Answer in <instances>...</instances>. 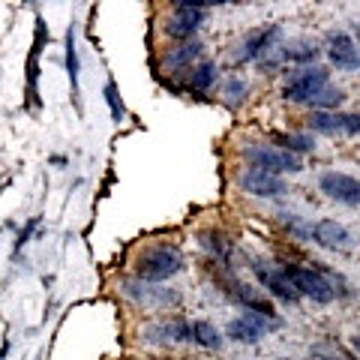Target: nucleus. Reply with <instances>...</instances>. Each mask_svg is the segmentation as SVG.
Masks as SVG:
<instances>
[{"mask_svg":"<svg viewBox=\"0 0 360 360\" xmlns=\"http://www.w3.org/2000/svg\"><path fill=\"white\" fill-rule=\"evenodd\" d=\"M252 274L258 279V285H262L267 295H274L276 300L283 303H297L300 295L295 291V285L288 283L285 276V267H274V264H264V262H252Z\"/></svg>","mask_w":360,"mask_h":360,"instance_id":"11","label":"nucleus"},{"mask_svg":"<svg viewBox=\"0 0 360 360\" xmlns=\"http://www.w3.org/2000/svg\"><path fill=\"white\" fill-rule=\"evenodd\" d=\"M330 72L324 66H297V70H288L285 84H283V99L285 103H303L319 94L321 87H328Z\"/></svg>","mask_w":360,"mask_h":360,"instance_id":"4","label":"nucleus"},{"mask_svg":"<svg viewBox=\"0 0 360 360\" xmlns=\"http://www.w3.org/2000/svg\"><path fill=\"white\" fill-rule=\"evenodd\" d=\"M193 342L201 348H210V352H219L222 348V333L217 330V324L210 321H193Z\"/></svg>","mask_w":360,"mask_h":360,"instance_id":"22","label":"nucleus"},{"mask_svg":"<svg viewBox=\"0 0 360 360\" xmlns=\"http://www.w3.org/2000/svg\"><path fill=\"white\" fill-rule=\"evenodd\" d=\"M307 123L319 135H360V115L352 111H312Z\"/></svg>","mask_w":360,"mask_h":360,"instance_id":"12","label":"nucleus"},{"mask_svg":"<svg viewBox=\"0 0 360 360\" xmlns=\"http://www.w3.org/2000/svg\"><path fill=\"white\" fill-rule=\"evenodd\" d=\"M144 342L150 345H174V342H193V321L172 315V319H160L144 328Z\"/></svg>","mask_w":360,"mask_h":360,"instance_id":"10","label":"nucleus"},{"mask_svg":"<svg viewBox=\"0 0 360 360\" xmlns=\"http://www.w3.org/2000/svg\"><path fill=\"white\" fill-rule=\"evenodd\" d=\"M217 75H219L217 63L201 60L186 72V90H193V94H205V90H210L213 84H217Z\"/></svg>","mask_w":360,"mask_h":360,"instance_id":"21","label":"nucleus"},{"mask_svg":"<svg viewBox=\"0 0 360 360\" xmlns=\"http://www.w3.org/2000/svg\"><path fill=\"white\" fill-rule=\"evenodd\" d=\"M319 193H324V198L336 201V205L357 207L360 205V180L345 172H324L319 177Z\"/></svg>","mask_w":360,"mask_h":360,"instance_id":"9","label":"nucleus"},{"mask_svg":"<svg viewBox=\"0 0 360 360\" xmlns=\"http://www.w3.org/2000/svg\"><path fill=\"white\" fill-rule=\"evenodd\" d=\"M201 246H205V250H210L213 258H217L219 264H229V258H231V243L225 240L219 231H205V234H201Z\"/></svg>","mask_w":360,"mask_h":360,"instance_id":"25","label":"nucleus"},{"mask_svg":"<svg viewBox=\"0 0 360 360\" xmlns=\"http://www.w3.org/2000/svg\"><path fill=\"white\" fill-rule=\"evenodd\" d=\"M328 60L330 66L342 72H354L360 70V49L348 33H330L328 37Z\"/></svg>","mask_w":360,"mask_h":360,"instance_id":"15","label":"nucleus"},{"mask_svg":"<svg viewBox=\"0 0 360 360\" xmlns=\"http://www.w3.org/2000/svg\"><path fill=\"white\" fill-rule=\"evenodd\" d=\"M354 39H357V45H360V21L354 25Z\"/></svg>","mask_w":360,"mask_h":360,"instance_id":"31","label":"nucleus"},{"mask_svg":"<svg viewBox=\"0 0 360 360\" xmlns=\"http://www.w3.org/2000/svg\"><path fill=\"white\" fill-rule=\"evenodd\" d=\"M205 15H207V4H174L172 6V15L165 21V33L172 39H180V42H189L195 37V30L205 25Z\"/></svg>","mask_w":360,"mask_h":360,"instance_id":"5","label":"nucleus"},{"mask_svg":"<svg viewBox=\"0 0 360 360\" xmlns=\"http://www.w3.org/2000/svg\"><path fill=\"white\" fill-rule=\"evenodd\" d=\"M274 328H279V321L264 319V315H258V312H240L238 319L229 321L225 336H229L231 342H240V345H255V342H262Z\"/></svg>","mask_w":360,"mask_h":360,"instance_id":"8","label":"nucleus"},{"mask_svg":"<svg viewBox=\"0 0 360 360\" xmlns=\"http://www.w3.org/2000/svg\"><path fill=\"white\" fill-rule=\"evenodd\" d=\"M39 225V217H33L30 222H27V229H21V234H18V243H15V250H21V246H25L27 240H30V234H33V229H37Z\"/></svg>","mask_w":360,"mask_h":360,"instance_id":"28","label":"nucleus"},{"mask_svg":"<svg viewBox=\"0 0 360 360\" xmlns=\"http://www.w3.org/2000/svg\"><path fill=\"white\" fill-rule=\"evenodd\" d=\"M283 37V27L279 25H267V27H258L252 33L238 42V49L231 54V63H252V60H262L270 49H276V39Z\"/></svg>","mask_w":360,"mask_h":360,"instance_id":"7","label":"nucleus"},{"mask_svg":"<svg viewBox=\"0 0 360 360\" xmlns=\"http://www.w3.org/2000/svg\"><path fill=\"white\" fill-rule=\"evenodd\" d=\"M240 156L250 162V168H262L267 174L283 177V174H300L303 172L300 156L288 153L283 148H274V144H246L240 150Z\"/></svg>","mask_w":360,"mask_h":360,"instance_id":"3","label":"nucleus"},{"mask_svg":"<svg viewBox=\"0 0 360 360\" xmlns=\"http://www.w3.org/2000/svg\"><path fill=\"white\" fill-rule=\"evenodd\" d=\"M165 360H180V357H165Z\"/></svg>","mask_w":360,"mask_h":360,"instance_id":"32","label":"nucleus"},{"mask_svg":"<svg viewBox=\"0 0 360 360\" xmlns=\"http://www.w3.org/2000/svg\"><path fill=\"white\" fill-rule=\"evenodd\" d=\"M45 21L37 18V37H33V51H30V60H27V96H30V105L37 108L39 105V96H37V78H39V51L45 45Z\"/></svg>","mask_w":360,"mask_h":360,"instance_id":"18","label":"nucleus"},{"mask_svg":"<svg viewBox=\"0 0 360 360\" xmlns=\"http://www.w3.org/2000/svg\"><path fill=\"white\" fill-rule=\"evenodd\" d=\"M345 103V90H340V87H321L319 94H315L312 99H309V108H315V111H340V105Z\"/></svg>","mask_w":360,"mask_h":360,"instance_id":"23","label":"nucleus"},{"mask_svg":"<svg viewBox=\"0 0 360 360\" xmlns=\"http://www.w3.org/2000/svg\"><path fill=\"white\" fill-rule=\"evenodd\" d=\"M184 267H186V258L174 243L148 246V250H141L139 258H135V276L141 283H153V285L177 276Z\"/></svg>","mask_w":360,"mask_h":360,"instance_id":"1","label":"nucleus"},{"mask_svg":"<svg viewBox=\"0 0 360 360\" xmlns=\"http://www.w3.org/2000/svg\"><path fill=\"white\" fill-rule=\"evenodd\" d=\"M66 72H70L72 96L78 99V75H82V63H78V49H75V25L66 30Z\"/></svg>","mask_w":360,"mask_h":360,"instance_id":"24","label":"nucleus"},{"mask_svg":"<svg viewBox=\"0 0 360 360\" xmlns=\"http://www.w3.org/2000/svg\"><path fill=\"white\" fill-rule=\"evenodd\" d=\"M319 360H360V357L348 354V352H321Z\"/></svg>","mask_w":360,"mask_h":360,"instance_id":"29","label":"nucleus"},{"mask_svg":"<svg viewBox=\"0 0 360 360\" xmlns=\"http://www.w3.org/2000/svg\"><path fill=\"white\" fill-rule=\"evenodd\" d=\"M105 103H108V111H111V120H123V115H127V108H123V99L117 94V84L115 82H108L105 84Z\"/></svg>","mask_w":360,"mask_h":360,"instance_id":"26","label":"nucleus"},{"mask_svg":"<svg viewBox=\"0 0 360 360\" xmlns=\"http://www.w3.org/2000/svg\"><path fill=\"white\" fill-rule=\"evenodd\" d=\"M219 285H222L225 295H229L234 303H240V307H243L246 312H258V315H264V319L279 321V319H276V307H274V300L264 297L255 285L238 283L234 276H222V279H219Z\"/></svg>","mask_w":360,"mask_h":360,"instance_id":"6","label":"nucleus"},{"mask_svg":"<svg viewBox=\"0 0 360 360\" xmlns=\"http://www.w3.org/2000/svg\"><path fill=\"white\" fill-rule=\"evenodd\" d=\"M309 238L319 246H324V250H333V252L352 250V231H348L342 222H336V219H319L309 229Z\"/></svg>","mask_w":360,"mask_h":360,"instance_id":"16","label":"nucleus"},{"mask_svg":"<svg viewBox=\"0 0 360 360\" xmlns=\"http://www.w3.org/2000/svg\"><path fill=\"white\" fill-rule=\"evenodd\" d=\"M285 267V276L288 283L295 285V291L300 297H309L312 303H330L336 297L333 283L328 279V274L321 270L319 262H312V267H303V264H283Z\"/></svg>","mask_w":360,"mask_h":360,"instance_id":"2","label":"nucleus"},{"mask_svg":"<svg viewBox=\"0 0 360 360\" xmlns=\"http://www.w3.org/2000/svg\"><path fill=\"white\" fill-rule=\"evenodd\" d=\"M321 49L312 39H291L283 45V60L285 63H297V66H315Z\"/></svg>","mask_w":360,"mask_h":360,"instance_id":"19","label":"nucleus"},{"mask_svg":"<svg viewBox=\"0 0 360 360\" xmlns=\"http://www.w3.org/2000/svg\"><path fill=\"white\" fill-rule=\"evenodd\" d=\"M123 291L135 300V303H141L144 309H168V307H177L180 303V295L174 288H160V285H153V283H127L123 285Z\"/></svg>","mask_w":360,"mask_h":360,"instance_id":"14","label":"nucleus"},{"mask_svg":"<svg viewBox=\"0 0 360 360\" xmlns=\"http://www.w3.org/2000/svg\"><path fill=\"white\" fill-rule=\"evenodd\" d=\"M270 141H274V148H283L288 153H312L315 150V139L309 132H274L270 135Z\"/></svg>","mask_w":360,"mask_h":360,"instance_id":"20","label":"nucleus"},{"mask_svg":"<svg viewBox=\"0 0 360 360\" xmlns=\"http://www.w3.org/2000/svg\"><path fill=\"white\" fill-rule=\"evenodd\" d=\"M201 54H205V45L198 39L180 42L174 49L165 51V70L168 72H189L195 63H201Z\"/></svg>","mask_w":360,"mask_h":360,"instance_id":"17","label":"nucleus"},{"mask_svg":"<svg viewBox=\"0 0 360 360\" xmlns=\"http://www.w3.org/2000/svg\"><path fill=\"white\" fill-rule=\"evenodd\" d=\"M238 184L243 193H250L255 198H279L288 193V184L279 174H267L262 172V168H246V172H240Z\"/></svg>","mask_w":360,"mask_h":360,"instance_id":"13","label":"nucleus"},{"mask_svg":"<svg viewBox=\"0 0 360 360\" xmlns=\"http://www.w3.org/2000/svg\"><path fill=\"white\" fill-rule=\"evenodd\" d=\"M222 96H225V103H229V105L243 103V99H246V82H240V78H231V82L225 84V90H222Z\"/></svg>","mask_w":360,"mask_h":360,"instance_id":"27","label":"nucleus"},{"mask_svg":"<svg viewBox=\"0 0 360 360\" xmlns=\"http://www.w3.org/2000/svg\"><path fill=\"white\" fill-rule=\"evenodd\" d=\"M352 348H354V354L360 357V333H357V336H352Z\"/></svg>","mask_w":360,"mask_h":360,"instance_id":"30","label":"nucleus"}]
</instances>
